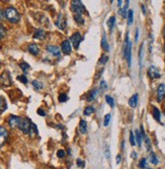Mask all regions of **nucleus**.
I'll return each mask as SVG.
<instances>
[{"label":"nucleus","instance_id":"f257e3e1","mask_svg":"<svg viewBox=\"0 0 165 169\" xmlns=\"http://www.w3.org/2000/svg\"><path fill=\"white\" fill-rule=\"evenodd\" d=\"M124 57L127 60L128 67L131 68L132 65V43L129 40V33H126L125 43H124Z\"/></svg>","mask_w":165,"mask_h":169},{"label":"nucleus","instance_id":"f03ea898","mask_svg":"<svg viewBox=\"0 0 165 169\" xmlns=\"http://www.w3.org/2000/svg\"><path fill=\"white\" fill-rule=\"evenodd\" d=\"M5 13H6V19L10 23H17L20 20V14L14 7L11 6L7 7L5 9Z\"/></svg>","mask_w":165,"mask_h":169},{"label":"nucleus","instance_id":"7ed1b4c3","mask_svg":"<svg viewBox=\"0 0 165 169\" xmlns=\"http://www.w3.org/2000/svg\"><path fill=\"white\" fill-rule=\"evenodd\" d=\"M71 10L74 14H80V15H82L86 11L83 3L81 1H77V0L71 1Z\"/></svg>","mask_w":165,"mask_h":169},{"label":"nucleus","instance_id":"20e7f679","mask_svg":"<svg viewBox=\"0 0 165 169\" xmlns=\"http://www.w3.org/2000/svg\"><path fill=\"white\" fill-rule=\"evenodd\" d=\"M0 85L3 87H10L12 85V79L8 71H3L2 74L0 75Z\"/></svg>","mask_w":165,"mask_h":169},{"label":"nucleus","instance_id":"39448f33","mask_svg":"<svg viewBox=\"0 0 165 169\" xmlns=\"http://www.w3.org/2000/svg\"><path fill=\"white\" fill-rule=\"evenodd\" d=\"M30 123H32V122H30V120L28 119V118L21 119L20 124H19V125H18V129H19L23 134H28V132H29V127H30Z\"/></svg>","mask_w":165,"mask_h":169},{"label":"nucleus","instance_id":"423d86ee","mask_svg":"<svg viewBox=\"0 0 165 169\" xmlns=\"http://www.w3.org/2000/svg\"><path fill=\"white\" fill-rule=\"evenodd\" d=\"M55 24L57 25L58 28L62 29V31H64V29L66 28V27H67V20H66V18H65L64 14H62V13H59L58 14L57 18H56V20H55Z\"/></svg>","mask_w":165,"mask_h":169},{"label":"nucleus","instance_id":"0eeeda50","mask_svg":"<svg viewBox=\"0 0 165 169\" xmlns=\"http://www.w3.org/2000/svg\"><path fill=\"white\" fill-rule=\"evenodd\" d=\"M20 120H21V119L19 118V116L11 115L8 116L7 124L11 129H15V128H18V125L20 124Z\"/></svg>","mask_w":165,"mask_h":169},{"label":"nucleus","instance_id":"6e6552de","mask_svg":"<svg viewBox=\"0 0 165 169\" xmlns=\"http://www.w3.org/2000/svg\"><path fill=\"white\" fill-rule=\"evenodd\" d=\"M82 40V38H81V34L80 33H74L71 36L70 38V43H71V45H73V47L75 48L76 50H78V48H79V45H80V42Z\"/></svg>","mask_w":165,"mask_h":169},{"label":"nucleus","instance_id":"1a4fd4ad","mask_svg":"<svg viewBox=\"0 0 165 169\" xmlns=\"http://www.w3.org/2000/svg\"><path fill=\"white\" fill-rule=\"evenodd\" d=\"M147 73H148V76L151 79H158V78L161 77L158 68L156 66H150L148 68V70H147Z\"/></svg>","mask_w":165,"mask_h":169},{"label":"nucleus","instance_id":"9d476101","mask_svg":"<svg viewBox=\"0 0 165 169\" xmlns=\"http://www.w3.org/2000/svg\"><path fill=\"white\" fill-rule=\"evenodd\" d=\"M46 50L49 52V53L54 56V57H60L61 56V51H60V48L57 46H54V45H48L46 47Z\"/></svg>","mask_w":165,"mask_h":169},{"label":"nucleus","instance_id":"9b49d317","mask_svg":"<svg viewBox=\"0 0 165 169\" xmlns=\"http://www.w3.org/2000/svg\"><path fill=\"white\" fill-rule=\"evenodd\" d=\"M61 50H62V52L64 54L66 55H70L71 52H72V45L69 40H65L63 41L62 45H61Z\"/></svg>","mask_w":165,"mask_h":169},{"label":"nucleus","instance_id":"f8f14e48","mask_svg":"<svg viewBox=\"0 0 165 169\" xmlns=\"http://www.w3.org/2000/svg\"><path fill=\"white\" fill-rule=\"evenodd\" d=\"M157 101L158 102H162L163 99L165 98V84L161 83L159 84V86L157 87Z\"/></svg>","mask_w":165,"mask_h":169},{"label":"nucleus","instance_id":"ddd939ff","mask_svg":"<svg viewBox=\"0 0 165 169\" xmlns=\"http://www.w3.org/2000/svg\"><path fill=\"white\" fill-rule=\"evenodd\" d=\"M8 139V132L7 130L0 125V147H2L7 142Z\"/></svg>","mask_w":165,"mask_h":169},{"label":"nucleus","instance_id":"4468645a","mask_svg":"<svg viewBox=\"0 0 165 169\" xmlns=\"http://www.w3.org/2000/svg\"><path fill=\"white\" fill-rule=\"evenodd\" d=\"M46 38V32L44 29L42 28H38L34 31V38H36V40H40V41H43L45 40Z\"/></svg>","mask_w":165,"mask_h":169},{"label":"nucleus","instance_id":"2eb2a0df","mask_svg":"<svg viewBox=\"0 0 165 169\" xmlns=\"http://www.w3.org/2000/svg\"><path fill=\"white\" fill-rule=\"evenodd\" d=\"M28 51L29 54H32L33 56H38L40 54V48L37 44H30L28 47Z\"/></svg>","mask_w":165,"mask_h":169},{"label":"nucleus","instance_id":"dca6fc26","mask_svg":"<svg viewBox=\"0 0 165 169\" xmlns=\"http://www.w3.org/2000/svg\"><path fill=\"white\" fill-rule=\"evenodd\" d=\"M138 102H139V94L138 93L133 94L131 98L129 99V105L132 108H136L138 105Z\"/></svg>","mask_w":165,"mask_h":169},{"label":"nucleus","instance_id":"f3484780","mask_svg":"<svg viewBox=\"0 0 165 169\" xmlns=\"http://www.w3.org/2000/svg\"><path fill=\"white\" fill-rule=\"evenodd\" d=\"M152 115H153V118L155 120H157V122L160 123V120H161V112L158 110L156 106H152Z\"/></svg>","mask_w":165,"mask_h":169},{"label":"nucleus","instance_id":"a211bd4d","mask_svg":"<svg viewBox=\"0 0 165 169\" xmlns=\"http://www.w3.org/2000/svg\"><path fill=\"white\" fill-rule=\"evenodd\" d=\"M129 4H130V1H125V6L120 8V10H119V13H120V15H121V17H123V18H127L128 11H129V10H128Z\"/></svg>","mask_w":165,"mask_h":169},{"label":"nucleus","instance_id":"6ab92c4d","mask_svg":"<svg viewBox=\"0 0 165 169\" xmlns=\"http://www.w3.org/2000/svg\"><path fill=\"white\" fill-rule=\"evenodd\" d=\"M39 134V131H38V128L37 125H34L33 122L30 123V127H29V132H28V135L30 137H34V136H37Z\"/></svg>","mask_w":165,"mask_h":169},{"label":"nucleus","instance_id":"aec40b11","mask_svg":"<svg viewBox=\"0 0 165 169\" xmlns=\"http://www.w3.org/2000/svg\"><path fill=\"white\" fill-rule=\"evenodd\" d=\"M142 135H141V132L139 130H136L135 131V141H136V145H138V147H141L142 146Z\"/></svg>","mask_w":165,"mask_h":169},{"label":"nucleus","instance_id":"412c9836","mask_svg":"<svg viewBox=\"0 0 165 169\" xmlns=\"http://www.w3.org/2000/svg\"><path fill=\"white\" fill-rule=\"evenodd\" d=\"M79 131H80L81 134H86V133H87V123H86L84 120H80Z\"/></svg>","mask_w":165,"mask_h":169},{"label":"nucleus","instance_id":"4be33fe9","mask_svg":"<svg viewBox=\"0 0 165 169\" xmlns=\"http://www.w3.org/2000/svg\"><path fill=\"white\" fill-rule=\"evenodd\" d=\"M7 108V102L2 95H0V112L5 111Z\"/></svg>","mask_w":165,"mask_h":169},{"label":"nucleus","instance_id":"5701e85b","mask_svg":"<svg viewBox=\"0 0 165 169\" xmlns=\"http://www.w3.org/2000/svg\"><path fill=\"white\" fill-rule=\"evenodd\" d=\"M101 48L106 52H108V50H110V46H108V43L106 41V37L105 33L102 34V38H101Z\"/></svg>","mask_w":165,"mask_h":169},{"label":"nucleus","instance_id":"b1692460","mask_svg":"<svg viewBox=\"0 0 165 169\" xmlns=\"http://www.w3.org/2000/svg\"><path fill=\"white\" fill-rule=\"evenodd\" d=\"M96 94H97V90H90V91L88 92L87 96H86V100L87 101H92L93 99L96 97Z\"/></svg>","mask_w":165,"mask_h":169},{"label":"nucleus","instance_id":"393cba45","mask_svg":"<svg viewBox=\"0 0 165 169\" xmlns=\"http://www.w3.org/2000/svg\"><path fill=\"white\" fill-rule=\"evenodd\" d=\"M149 158H150V162H151V164H154V165H158L159 160H158L157 156H156V154H155L154 152H150Z\"/></svg>","mask_w":165,"mask_h":169},{"label":"nucleus","instance_id":"a878e982","mask_svg":"<svg viewBox=\"0 0 165 169\" xmlns=\"http://www.w3.org/2000/svg\"><path fill=\"white\" fill-rule=\"evenodd\" d=\"M107 27L110 28V31H112V28L115 27V23H116V17L115 16H111L110 18L107 20Z\"/></svg>","mask_w":165,"mask_h":169},{"label":"nucleus","instance_id":"bb28decb","mask_svg":"<svg viewBox=\"0 0 165 169\" xmlns=\"http://www.w3.org/2000/svg\"><path fill=\"white\" fill-rule=\"evenodd\" d=\"M19 67H20L21 70H23V73H28V70L30 69V66H29V65H28L27 62H21V63H19Z\"/></svg>","mask_w":165,"mask_h":169},{"label":"nucleus","instance_id":"cd10ccee","mask_svg":"<svg viewBox=\"0 0 165 169\" xmlns=\"http://www.w3.org/2000/svg\"><path fill=\"white\" fill-rule=\"evenodd\" d=\"M74 20H75V23H78L79 25L84 24V18L80 14H74Z\"/></svg>","mask_w":165,"mask_h":169},{"label":"nucleus","instance_id":"c85d7f7f","mask_svg":"<svg viewBox=\"0 0 165 169\" xmlns=\"http://www.w3.org/2000/svg\"><path fill=\"white\" fill-rule=\"evenodd\" d=\"M32 84H33L34 88L36 89V90H41L43 87H44V84H43L42 82L38 81V80H34V81L32 82Z\"/></svg>","mask_w":165,"mask_h":169},{"label":"nucleus","instance_id":"c756f323","mask_svg":"<svg viewBox=\"0 0 165 169\" xmlns=\"http://www.w3.org/2000/svg\"><path fill=\"white\" fill-rule=\"evenodd\" d=\"M133 19H134V12L132 9H129L128 11V15H127V20H128V24L131 25L133 23Z\"/></svg>","mask_w":165,"mask_h":169},{"label":"nucleus","instance_id":"7c9ffc66","mask_svg":"<svg viewBox=\"0 0 165 169\" xmlns=\"http://www.w3.org/2000/svg\"><path fill=\"white\" fill-rule=\"evenodd\" d=\"M94 111H95L94 107H92V106H86L84 111H83V115H92Z\"/></svg>","mask_w":165,"mask_h":169},{"label":"nucleus","instance_id":"2f4dec72","mask_svg":"<svg viewBox=\"0 0 165 169\" xmlns=\"http://www.w3.org/2000/svg\"><path fill=\"white\" fill-rule=\"evenodd\" d=\"M6 36V28L3 24L0 23V40H3Z\"/></svg>","mask_w":165,"mask_h":169},{"label":"nucleus","instance_id":"473e14b6","mask_svg":"<svg viewBox=\"0 0 165 169\" xmlns=\"http://www.w3.org/2000/svg\"><path fill=\"white\" fill-rule=\"evenodd\" d=\"M106 100L107 102V105L111 107H115V100L111 95H106Z\"/></svg>","mask_w":165,"mask_h":169},{"label":"nucleus","instance_id":"72a5a7b5","mask_svg":"<svg viewBox=\"0 0 165 169\" xmlns=\"http://www.w3.org/2000/svg\"><path fill=\"white\" fill-rule=\"evenodd\" d=\"M143 49H144V44H142L139 48V63L140 66H142V59H143Z\"/></svg>","mask_w":165,"mask_h":169},{"label":"nucleus","instance_id":"f704fd0d","mask_svg":"<svg viewBox=\"0 0 165 169\" xmlns=\"http://www.w3.org/2000/svg\"><path fill=\"white\" fill-rule=\"evenodd\" d=\"M111 119V114H107V115H105V119H103V125H105V127H107V125H110Z\"/></svg>","mask_w":165,"mask_h":169},{"label":"nucleus","instance_id":"c9c22d12","mask_svg":"<svg viewBox=\"0 0 165 169\" xmlns=\"http://www.w3.org/2000/svg\"><path fill=\"white\" fill-rule=\"evenodd\" d=\"M139 168L141 169H145L147 167V159L146 158H142L140 161H139Z\"/></svg>","mask_w":165,"mask_h":169},{"label":"nucleus","instance_id":"e433bc0d","mask_svg":"<svg viewBox=\"0 0 165 169\" xmlns=\"http://www.w3.org/2000/svg\"><path fill=\"white\" fill-rule=\"evenodd\" d=\"M143 139H144V142H145V144H146V148H147V150L150 151V150H151V142H150V140H149L148 136L146 135Z\"/></svg>","mask_w":165,"mask_h":169},{"label":"nucleus","instance_id":"4c0bfd02","mask_svg":"<svg viewBox=\"0 0 165 169\" xmlns=\"http://www.w3.org/2000/svg\"><path fill=\"white\" fill-rule=\"evenodd\" d=\"M17 80L18 81H20L21 83H23V84H27L28 83V78H27V76L25 75H18L17 76Z\"/></svg>","mask_w":165,"mask_h":169},{"label":"nucleus","instance_id":"58836bf2","mask_svg":"<svg viewBox=\"0 0 165 169\" xmlns=\"http://www.w3.org/2000/svg\"><path fill=\"white\" fill-rule=\"evenodd\" d=\"M59 101L60 102H66L68 100V95L67 94H65V93H61L59 95Z\"/></svg>","mask_w":165,"mask_h":169},{"label":"nucleus","instance_id":"ea45409f","mask_svg":"<svg viewBox=\"0 0 165 169\" xmlns=\"http://www.w3.org/2000/svg\"><path fill=\"white\" fill-rule=\"evenodd\" d=\"M130 144H131L132 146H135L136 145L135 136H134V133L133 132H130Z\"/></svg>","mask_w":165,"mask_h":169},{"label":"nucleus","instance_id":"a19ab883","mask_svg":"<svg viewBox=\"0 0 165 169\" xmlns=\"http://www.w3.org/2000/svg\"><path fill=\"white\" fill-rule=\"evenodd\" d=\"M76 164H77V166L80 167V168H83V167L85 166V162L83 161V160L79 159V158L76 160Z\"/></svg>","mask_w":165,"mask_h":169},{"label":"nucleus","instance_id":"79ce46f5","mask_svg":"<svg viewBox=\"0 0 165 169\" xmlns=\"http://www.w3.org/2000/svg\"><path fill=\"white\" fill-rule=\"evenodd\" d=\"M108 61V57H107V56H106V55H103V56H101V60H99V64H106V62Z\"/></svg>","mask_w":165,"mask_h":169},{"label":"nucleus","instance_id":"37998d69","mask_svg":"<svg viewBox=\"0 0 165 169\" xmlns=\"http://www.w3.org/2000/svg\"><path fill=\"white\" fill-rule=\"evenodd\" d=\"M57 156H58L59 158H64L65 156H66V153H65V151H64V150L60 149V150L57 151Z\"/></svg>","mask_w":165,"mask_h":169},{"label":"nucleus","instance_id":"c03bdc74","mask_svg":"<svg viewBox=\"0 0 165 169\" xmlns=\"http://www.w3.org/2000/svg\"><path fill=\"white\" fill-rule=\"evenodd\" d=\"M6 18V13H5V10H3L0 8V20H3Z\"/></svg>","mask_w":165,"mask_h":169},{"label":"nucleus","instance_id":"a18cd8bd","mask_svg":"<svg viewBox=\"0 0 165 169\" xmlns=\"http://www.w3.org/2000/svg\"><path fill=\"white\" fill-rule=\"evenodd\" d=\"M106 159H110V156H111V153H110V149H108V147L106 146Z\"/></svg>","mask_w":165,"mask_h":169},{"label":"nucleus","instance_id":"49530a36","mask_svg":"<svg viewBox=\"0 0 165 169\" xmlns=\"http://www.w3.org/2000/svg\"><path fill=\"white\" fill-rule=\"evenodd\" d=\"M121 161V155L118 154L116 155V164H120Z\"/></svg>","mask_w":165,"mask_h":169},{"label":"nucleus","instance_id":"de8ad7c7","mask_svg":"<svg viewBox=\"0 0 165 169\" xmlns=\"http://www.w3.org/2000/svg\"><path fill=\"white\" fill-rule=\"evenodd\" d=\"M38 114L40 115H42V116H45L46 115V112L43 110L42 108H39V110H38Z\"/></svg>","mask_w":165,"mask_h":169},{"label":"nucleus","instance_id":"09e8293b","mask_svg":"<svg viewBox=\"0 0 165 169\" xmlns=\"http://www.w3.org/2000/svg\"><path fill=\"white\" fill-rule=\"evenodd\" d=\"M106 87H107V86H106V81H101V89H106Z\"/></svg>","mask_w":165,"mask_h":169},{"label":"nucleus","instance_id":"8fccbe9b","mask_svg":"<svg viewBox=\"0 0 165 169\" xmlns=\"http://www.w3.org/2000/svg\"><path fill=\"white\" fill-rule=\"evenodd\" d=\"M138 38H139V28H136V36H135V42H138Z\"/></svg>","mask_w":165,"mask_h":169},{"label":"nucleus","instance_id":"3c124183","mask_svg":"<svg viewBox=\"0 0 165 169\" xmlns=\"http://www.w3.org/2000/svg\"><path fill=\"white\" fill-rule=\"evenodd\" d=\"M103 70H105V69H103V68H102V69H101V71H99V72L97 73V74H96V77H95V79H98V78L101 77V74L103 72Z\"/></svg>","mask_w":165,"mask_h":169},{"label":"nucleus","instance_id":"603ef678","mask_svg":"<svg viewBox=\"0 0 165 169\" xmlns=\"http://www.w3.org/2000/svg\"><path fill=\"white\" fill-rule=\"evenodd\" d=\"M123 3H124V1H121V0H119V1H118V6H119L120 8H121V5H123Z\"/></svg>","mask_w":165,"mask_h":169},{"label":"nucleus","instance_id":"864d4df0","mask_svg":"<svg viewBox=\"0 0 165 169\" xmlns=\"http://www.w3.org/2000/svg\"><path fill=\"white\" fill-rule=\"evenodd\" d=\"M132 158L133 159H136L137 158V153L136 152H132Z\"/></svg>","mask_w":165,"mask_h":169},{"label":"nucleus","instance_id":"5fc2aeb1","mask_svg":"<svg viewBox=\"0 0 165 169\" xmlns=\"http://www.w3.org/2000/svg\"><path fill=\"white\" fill-rule=\"evenodd\" d=\"M142 10H143V13H146V11H145V6L144 5H142Z\"/></svg>","mask_w":165,"mask_h":169},{"label":"nucleus","instance_id":"6e6d98bb","mask_svg":"<svg viewBox=\"0 0 165 169\" xmlns=\"http://www.w3.org/2000/svg\"><path fill=\"white\" fill-rule=\"evenodd\" d=\"M163 36H164V38H165V27H164V29H163Z\"/></svg>","mask_w":165,"mask_h":169},{"label":"nucleus","instance_id":"4d7b16f0","mask_svg":"<svg viewBox=\"0 0 165 169\" xmlns=\"http://www.w3.org/2000/svg\"><path fill=\"white\" fill-rule=\"evenodd\" d=\"M164 53H165V46H164Z\"/></svg>","mask_w":165,"mask_h":169},{"label":"nucleus","instance_id":"13d9d810","mask_svg":"<svg viewBox=\"0 0 165 169\" xmlns=\"http://www.w3.org/2000/svg\"><path fill=\"white\" fill-rule=\"evenodd\" d=\"M0 67H1V62H0Z\"/></svg>","mask_w":165,"mask_h":169},{"label":"nucleus","instance_id":"bf43d9fd","mask_svg":"<svg viewBox=\"0 0 165 169\" xmlns=\"http://www.w3.org/2000/svg\"><path fill=\"white\" fill-rule=\"evenodd\" d=\"M148 169H153V168H148Z\"/></svg>","mask_w":165,"mask_h":169}]
</instances>
